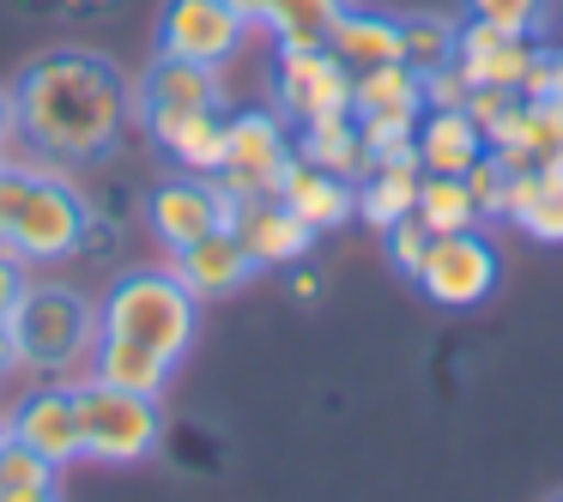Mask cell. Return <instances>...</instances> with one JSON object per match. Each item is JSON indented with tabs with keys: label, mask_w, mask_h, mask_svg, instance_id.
<instances>
[{
	"label": "cell",
	"mask_w": 563,
	"mask_h": 502,
	"mask_svg": "<svg viewBox=\"0 0 563 502\" xmlns=\"http://www.w3.org/2000/svg\"><path fill=\"white\" fill-rule=\"evenodd\" d=\"M551 502H563V497H551Z\"/></svg>",
	"instance_id": "obj_43"
},
{
	"label": "cell",
	"mask_w": 563,
	"mask_h": 502,
	"mask_svg": "<svg viewBox=\"0 0 563 502\" xmlns=\"http://www.w3.org/2000/svg\"><path fill=\"white\" fill-rule=\"evenodd\" d=\"M49 484H55V466L43 460L37 448H25V442L7 436V448H0V502L31 497V490H49Z\"/></svg>",
	"instance_id": "obj_28"
},
{
	"label": "cell",
	"mask_w": 563,
	"mask_h": 502,
	"mask_svg": "<svg viewBox=\"0 0 563 502\" xmlns=\"http://www.w3.org/2000/svg\"><path fill=\"white\" fill-rule=\"evenodd\" d=\"M503 279V260L497 248L485 243L478 231H454V236H430V255L418 267V285H424L430 303L442 309H473L497 291Z\"/></svg>",
	"instance_id": "obj_8"
},
{
	"label": "cell",
	"mask_w": 563,
	"mask_h": 502,
	"mask_svg": "<svg viewBox=\"0 0 563 502\" xmlns=\"http://www.w3.org/2000/svg\"><path fill=\"white\" fill-rule=\"evenodd\" d=\"M31 176H37V164H31V158H0V255H13V248H7V236H13L19 212H25Z\"/></svg>",
	"instance_id": "obj_30"
},
{
	"label": "cell",
	"mask_w": 563,
	"mask_h": 502,
	"mask_svg": "<svg viewBox=\"0 0 563 502\" xmlns=\"http://www.w3.org/2000/svg\"><path fill=\"white\" fill-rule=\"evenodd\" d=\"M539 43L521 37V31L485 25V19H466L461 37H454V67L466 74V86H527V67H533Z\"/></svg>",
	"instance_id": "obj_12"
},
{
	"label": "cell",
	"mask_w": 563,
	"mask_h": 502,
	"mask_svg": "<svg viewBox=\"0 0 563 502\" xmlns=\"http://www.w3.org/2000/svg\"><path fill=\"white\" fill-rule=\"evenodd\" d=\"M551 98H563V49H551Z\"/></svg>",
	"instance_id": "obj_40"
},
{
	"label": "cell",
	"mask_w": 563,
	"mask_h": 502,
	"mask_svg": "<svg viewBox=\"0 0 563 502\" xmlns=\"http://www.w3.org/2000/svg\"><path fill=\"white\" fill-rule=\"evenodd\" d=\"M291 134L273 110H243V115H224V170L219 182L231 188L236 200H267L279 194V176L291 164Z\"/></svg>",
	"instance_id": "obj_6"
},
{
	"label": "cell",
	"mask_w": 563,
	"mask_h": 502,
	"mask_svg": "<svg viewBox=\"0 0 563 502\" xmlns=\"http://www.w3.org/2000/svg\"><path fill=\"white\" fill-rule=\"evenodd\" d=\"M7 502H62V490L49 484V490H31V497H7Z\"/></svg>",
	"instance_id": "obj_41"
},
{
	"label": "cell",
	"mask_w": 563,
	"mask_h": 502,
	"mask_svg": "<svg viewBox=\"0 0 563 502\" xmlns=\"http://www.w3.org/2000/svg\"><path fill=\"white\" fill-rule=\"evenodd\" d=\"M19 291H25V260H13V255H0V321L13 315Z\"/></svg>",
	"instance_id": "obj_35"
},
{
	"label": "cell",
	"mask_w": 563,
	"mask_h": 502,
	"mask_svg": "<svg viewBox=\"0 0 563 502\" xmlns=\"http://www.w3.org/2000/svg\"><path fill=\"white\" fill-rule=\"evenodd\" d=\"M86 224H91V200L62 176V164H37L25 212H19L7 248H13V260H25V267H55V260L86 255Z\"/></svg>",
	"instance_id": "obj_5"
},
{
	"label": "cell",
	"mask_w": 563,
	"mask_h": 502,
	"mask_svg": "<svg viewBox=\"0 0 563 502\" xmlns=\"http://www.w3.org/2000/svg\"><path fill=\"white\" fill-rule=\"evenodd\" d=\"M418 219H424L430 236H454V231H478V207L466 194L461 176H424L418 182Z\"/></svg>",
	"instance_id": "obj_26"
},
{
	"label": "cell",
	"mask_w": 563,
	"mask_h": 502,
	"mask_svg": "<svg viewBox=\"0 0 563 502\" xmlns=\"http://www.w3.org/2000/svg\"><path fill=\"white\" fill-rule=\"evenodd\" d=\"M91 376L110 381V388H128V393H164V388H170V376H176V364H170V357H158L152 345L98 333V345H91Z\"/></svg>",
	"instance_id": "obj_22"
},
{
	"label": "cell",
	"mask_w": 563,
	"mask_h": 502,
	"mask_svg": "<svg viewBox=\"0 0 563 502\" xmlns=\"http://www.w3.org/2000/svg\"><path fill=\"white\" fill-rule=\"evenodd\" d=\"M224 7H231V13L243 19L249 31H255V25H267V13H273V7H279V0H224Z\"/></svg>",
	"instance_id": "obj_36"
},
{
	"label": "cell",
	"mask_w": 563,
	"mask_h": 502,
	"mask_svg": "<svg viewBox=\"0 0 563 502\" xmlns=\"http://www.w3.org/2000/svg\"><path fill=\"white\" fill-rule=\"evenodd\" d=\"M195 327H200V297L188 291L170 267H134V272H122V279L103 291L98 333L152 345V352L170 357V364L188 357Z\"/></svg>",
	"instance_id": "obj_2"
},
{
	"label": "cell",
	"mask_w": 563,
	"mask_h": 502,
	"mask_svg": "<svg viewBox=\"0 0 563 502\" xmlns=\"http://www.w3.org/2000/svg\"><path fill=\"white\" fill-rule=\"evenodd\" d=\"M273 98L297 127L321 115H352V67L333 49H279L273 62Z\"/></svg>",
	"instance_id": "obj_9"
},
{
	"label": "cell",
	"mask_w": 563,
	"mask_h": 502,
	"mask_svg": "<svg viewBox=\"0 0 563 502\" xmlns=\"http://www.w3.org/2000/svg\"><path fill=\"white\" fill-rule=\"evenodd\" d=\"M13 140H19V110H13V91H0V158H7Z\"/></svg>",
	"instance_id": "obj_37"
},
{
	"label": "cell",
	"mask_w": 563,
	"mask_h": 502,
	"mask_svg": "<svg viewBox=\"0 0 563 502\" xmlns=\"http://www.w3.org/2000/svg\"><path fill=\"white\" fill-rule=\"evenodd\" d=\"M418 170L424 176H466L485 152V134L466 110H424L418 115Z\"/></svg>",
	"instance_id": "obj_19"
},
{
	"label": "cell",
	"mask_w": 563,
	"mask_h": 502,
	"mask_svg": "<svg viewBox=\"0 0 563 502\" xmlns=\"http://www.w3.org/2000/svg\"><path fill=\"white\" fill-rule=\"evenodd\" d=\"M466 19H485V25L533 37V31L545 25V0H466Z\"/></svg>",
	"instance_id": "obj_31"
},
{
	"label": "cell",
	"mask_w": 563,
	"mask_h": 502,
	"mask_svg": "<svg viewBox=\"0 0 563 502\" xmlns=\"http://www.w3.org/2000/svg\"><path fill=\"white\" fill-rule=\"evenodd\" d=\"M7 436L37 448L43 460L62 472V466L86 460V442H79V405H74V381H37L25 400L7 417Z\"/></svg>",
	"instance_id": "obj_11"
},
{
	"label": "cell",
	"mask_w": 563,
	"mask_h": 502,
	"mask_svg": "<svg viewBox=\"0 0 563 502\" xmlns=\"http://www.w3.org/2000/svg\"><path fill=\"white\" fill-rule=\"evenodd\" d=\"M236 207H243V200H236L219 176H188L183 170V176H170V182H158L146 194V224H152V236L176 255V248L200 243L207 231H231Z\"/></svg>",
	"instance_id": "obj_7"
},
{
	"label": "cell",
	"mask_w": 563,
	"mask_h": 502,
	"mask_svg": "<svg viewBox=\"0 0 563 502\" xmlns=\"http://www.w3.org/2000/svg\"><path fill=\"white\" fill-rule=\"evenodd\" d=\"M7 327H13V352H19V369H25V376L62 381L67 369H79L91 357V345H98V309H91L74 285L25 279Z\"/></svg>",
	"instance_id": "obj_3"
},
{
	"label": "cell",
	"mask_w": 563,
	"mask_h": 502,
	"mask_svg": "<svg viewBox=\"0 0 563 502\" xmlns=\"http://www.w3.org/2000/svg\"><path fill=\"white\" fill-rule=\"evenodd\" d=\"M140 110H219V67L158 55L140 79Z\"/></svg>",
	"instance_id": "obj_20"
},
{
	"label": "cell",
	"mask_w": 563,
	"mask_h": 502,
	"mask_svg": "<svg viewBox=\"0 0 563 502\" xmlns=\"http://www.w3.org/2000/svg\"><path fill=\"white\" fill-rule=\"evenodd\" d=\"M490 152L503 158V170L521 176V170H539L563 152V98H521V110L485 140Z\"/></svg>",
	"instance_id": "obj_14"
},
{
	"label": "cell",
	"mask_w": 563,
	"mask_h": 502,
	"mask_svg": "<svg viewBox=\"0 0 563 502\" xmlns=\"http://www.w3.org/2000/svg\"><path fill=\"white\" fill-rule=\"evenodd\" d=\"M0 448H7V417H0Z\"/></svg>",
	"instance_id": "obj_42"
},
{
	"label": "cell",
	"mask_w": 563,
	"mask_h": 502,
	"mask_svg": "<svg viewBox=\"0 0 563 502\" xmlns=\"http://www.w3.org/2000/svg\"><path fill=\"white\" fill-rule=\"evenodd\" d=\"M19 146L43 164H91L110 158L140 115V91L98 49H49L13 86Z\"/></svg>",
	"instance_id": "obj_1"
},
{
	"label": "cell",
	"mask_w": 563,
	"mask_h": 502,
	"mask_svg": "<svg viewBox=\"0 0 563 502\" xmlns=\"http://www.w3.org/2000/svg\"><path fill=\"white\" fill-rule=\"evenodd\" d=\"M503 219L521 224L533 243H563V152L551 164H539V170L509 176Z\"/></svg>",
	"instance_id": "obj_18"
},
{
	"label": "cell",
	"mask_w": 563,
	"mask_h": 502,
	"mask_svg": "<svg viewBox=\"0 0 563 502\" xmlns=\"http://www.w3.org/2000/svg\"><path fill=\"white\" fill-rule=\"evenodd\" d=\"M340 13L345 0H279L267 13V31L279 49H328V31Z\"/></svg>",
	"instance_id": "obj_25"
},
{
	"label": "cell",
	"mask_w": 563,
	"mask_h": 502,
	"mask_svg": "<svg viewBox=\"0 0 563 502\" xmlns=\"http://www.w3.org/2000/svg\"><path fill=\"white\" fill-rule=\"evenodd\" d=\"M418 182H424L418 164H369V170L357 176V219L388 231L394 219H406V212L418 207Z\"/></svg>",
	"instance_id": "obj_24"
},
{
	"label": "cell",
	"mask_w": 563,
	"mask_h": 502,
	"mask_svg": "<svg viewBox=\"0 0 563 502\" xmlns=\"http://www.w3.org/2000/svg\"><path fill=\"white\" fill-rule=\"evenodd\" d=\"M388 260L406 272V279H418V267H424V255H430V231H424V219L418 212H406V219H394L388 231Z\"/></svg>",
	"instance_id": "obj_32"
},
{
	"label": "cell",
	"mask_w": 563,
	"mask_h": 502,
	"mask_svg": "<svg viewBox=\"0 0 563 502\" xmlns=\"http://www.w3.org/2000/svg\"><path fill=\"white\" fill-rule=\"evenodd\" d=\"M115 0H62V13L67 19H91V13H110Z\"/></svg>",
	"instance_id": "obj_39"
},
{
	"label": "cell",
	"mask_w": 563,
	"mask_h": 502,
	"mask_svg": "<svg viewBox=\"0 0 563 502\" xmlns=\"http://www.w3.org/2000/svg\"><path fill=\"white\" fill-rule=\"evenodd\" d=\"M515 110H521V91H509V86H473V91H466V115H473V127L485 140L497 134Z\"/></svg>",
	"instance_id": "obj_33"
},
{
	"label": "cell",
	"mask_w": 563,
	"mask_h": 502,
	"mask_svg": "<svg viewBox=\"0 0 563 502\" xmlns=\"http://www.w3.org/2000/svg\"><path fill=\"white\" fill-rule=\"evenodd\" d=\"M454 37H461L454 19L412 13V19H400V62L418 67V74H437V67L454 62Z\"/></svg>",
	"instance_id": "obj_27"
},
{
	"label": "cell",
	"mask_w": 563,
	"mask_h": 502,
	"mask_svg": "<svg viewBox=\"0 0 563 502\" xmlns=\"http://www.w3.org/2000/svg\"><path fill=\"white\" fill-rule=\"evenodd\" d=\"M13 369H19V352H13V327L0 321V381L13 376Z\"/></svg>",
	"instance_id": "obj_38"
},
{
	"label": "cell",
	"mask_w": 563,
	"mask_h": 502,
	"mask_svg": "<svg viewBox=\"0 0 563 502\" xmlns=\"http://www.w3.org/2000/svg\"><path fill=\"white\" fill-rule=\"evenodd\" d=\"M297 158H309L316 170H333V176H345V182H357V176L369 170L357 115H321V122H303V134H297Z\"/></svg>",
	"instance_id": "obj_23"
},
{
	"label": "cell",
	"mask_w": 563,
	"mask_h": 502,
	"mask_svg": "<svg viewBox=\"0 0 563 502\" xmlns=\"http://www.w3.org/2000/svg\"><path fill=\"white\" fill-rule=\"evenodd\" d=\"M146 134L170 152L176 170H188V176L224 170V115L219 110H146Z\"/></svg>",
	"instance_id": "obj_15"
},
{
	"label": "cell",
	"mask_w": 563,
	"mask_h": 502,
	"mask_svg": "<svg viewBox=\"0 0 563 502\" xmlns=\"http://www.w3.org/2000/svg\"><path fill=\"white\" fill-rule=\"evenodd\" d=\"M328 49L340 55L352 74L364 67H382V62H400V19L388 13H369V7H345L328 31Z\"/></svg>",
	"instance_id": "obj_21"
},
{
	"label": "cell",
	"mask_w": 563,
	"mask_h": 502,
	"mask_svg": "<svg viewBox=\"0 0 563 502\" xmlns=\"http://www.w3.org/2000/svg\"><path fill=\"white\" fill-rule=\"evenodd\" d=\"M249 25L224 0H164L158 13V55H183L200 67H224L243 49Z\"/></svg>",
	"instance_id": "obj_10"
},
{
	"label": "cell",
	"mask_w": 563,
	"mask_h": 502,
	"mask_svg": "<svg viewBox=\"0 0 563 502\" xmlns=\"http://www.w3.org/2000/svg\"><path fill=\"white\" fill-rule=\"evenodd\" d=\"M74 405H79L86 460H98V466H134L164 442L158 393H128L91 376V381H74Z\"/></svg>",
	"instance_id": "obj_4"
},
{
	"label": "cell",
	"mask_w": 563,
	"mask_h": 502,
	"mask_svg": "<svg viewBox=\"0 0 563 502\" xmlns=\"http://www.w3.org/2000/svg\"><path fill=\"white\" fill-rule=\"evenodd\" d=\"M418 79H424V110H466V91H473V86H466V74H461V67H437V74H418Z\"/></svg>",
	"instance_id": "obj_34"
},
{
	"label": "cell",
	"mask_w": 563,
	"mask_h": 502,
	"mask_svg": "<svg viewBox=\"0 0 563 502\" xmlns=\"http://www.w3.org/2000/svg\"><path fill=\"white\" fill-rule=\"evenodd\" d=\"M279 200L316 236L340 231L345 219H357V182H345V176H333V170H316V164L297 158V152H291V164H285V176H279Z\"/></svg>",
	"instance_id": "obj_16"
},
{
	"label": "cell",
	"mask_w": 563,
	"mask_h": 502,
	"mask_svg": "<svg viewBox=\"0 0 563 502\" xmlns=\"http://www.w3.org/2000/svg\"><path fill=\"white\" fill-rule=\"evenodd\" d=\"M170 272L195 297H231V291H243V285L255 279V260H249V248L236 243V231H207L200 243L176 248Z\"/></svg>",
	"instance_id": "obj_17"
},
{
	"label": "cell",
	"mask_w": 563,
	"mask_h": 502,
	"mask_svg": "<svg viewBox=\"0 0 563 502\" xmlns=\"http://www.w3.org/2000/svg\"><path fill=\"white\" fill-rule=\"evenodd\" d=\"M461 182H466V194H473V207H478V224H485V219H503V194H509V170H503V158H497V152H490V146L478 152V164L461 176Z\"/></svg>",
	"instance_id": "obj_29"
},
{
	"label": "cell",
	"mask_w": 563,
	"mask_h": 502,
	"mask_svg": "<svg viewBox=\"0 0 563 502\" xmlns=\"http://www.w3.org/2000/svg\"><path fill=\"white\" fill-rule=\"evenodd\" d=\"M236 243L249 248V260H255V272L261 267H297V260L309 255V243H316V231H309L303 219H297L291 207H285L279 194H267V200H243L236 207Z\"/></svg>",
	"instance_id": "obj_13"
}]
</instances>
